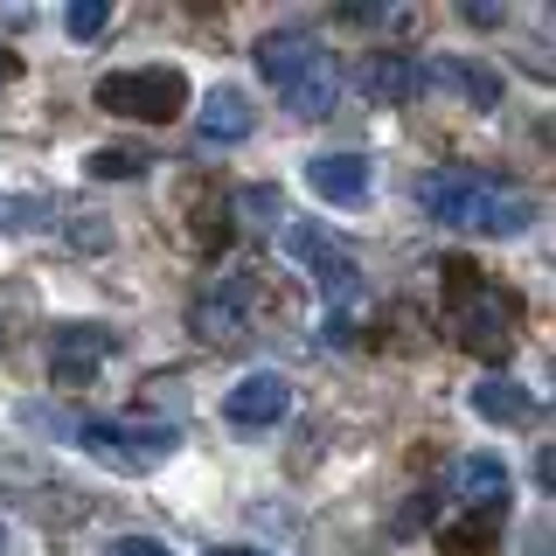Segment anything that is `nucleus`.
I'll list each match as a JSON object with an SVG mask.
<instances>
[{"label":"nucleus","instance_id":"nucleus-1","mask_svg":"<svg viewBox=\"0 0 556 556\" xmlns=\"http://www.w3.org/2000/svg\"><path fill=\"white\" fill-rule=\"evenodd\" d=\"M417 202H425L431 223L473 230V237H521L535 223V202L486 181V174H431V181H417Z\"/></svg>","mask_w":556,"mask_h":556},{"label":"nucleus","instance_id":"nucleus-2","mask_svg":"<svg viewBox=\"0 0 556 556\" xmlns=\"http://www.w3.org/2000/svg\"><path fill=\"white\" fill-rule=\"evenodd\" d=\"M98 112L139 118V126H167V118L188 112V77L174 63H147V70H112V77L91 84Z\"/></svg>","mask_w":556,"mask_h":556},{"label":"nucleus","instance_id":"nucleus-3","mask_svg":"<svg viewBox=\"0 0 556 556\" xmlns=\"http://www.w3.org/2000/svg\"><path fill=\"white\" fill-rule=\"evenodd\" d=\"M452 334H459V348H473V355L486 362H508L515 348V300H501L494 286H480L473 265H452Z\"/></svg>","mask_w":556,"mask_h":556},{"label":"nucleus","instance_id":"nucleus-4","mask_svg":"<svg viewBox=\"0 0 556 556\" xmlns=\"http://www.w3.org/2000/svg\"><path fill=\"white\" fill-rule=\"evenodd\" d=\"M77 445L91 452L98 466H112V473H153V466L174 459L181 431L147 425V417H91V425H77Z\"/></svg>","mask_w":556,"mask_h":556},{"label":"nucleus","instance_id":"nucleus-5","mask_svg":"<svg viewBox=\"0 0 556 556\" xmlns=\"http://www.w3.org/2000/svg\"><path fill=\"white\" fill-rule=\"evenodd\" d=\"M278 251L286 257H300V265H313V286L327 292V313L334 306H355L362 300V271H355V257L348 251H334L313 223H300V216H286L278 223Z\"/></svg>","mask_w":556,"mask_h":556},{"label":"nucleus","instance_id":"nucleus-6","mask_svg":"<svg viewBox=\"0 0 556 556\" xmlns=\"http://www.w3.org/2000/svg\"><path fill=\"white\" fill-rule=\"evenodd\" d=\"M112 355H118L112 327L70 320V327H56V341H49V376H56V390H84V382H91Z\"/></svg>","mask_w":556,"mask_h":556},{"label":"nucleus","instance_id":"nucleus-7","mask_svg":"<svg viewBox=\"0 0 556 556\" xmlns=\"http://www.w3.org/2000/svg\"><path fill=\"white\" fill-rule=\"evenodd\" d=\"M188 334H202L208 348H237L251 334V313H243V278L230 286H208L195 306H188Z\"/></svg>","mask_w":556,"mask_h":556},{"label":"nucleus","instance_id":"nucleus-8","mask_svg":"<svg viewBox=\"0 0 556 556\" xmlns=\"http://www.w3.org/2000/svg\"><path fill=\"white\" fill-rule=\"evenodd\" d=\"M286 410H292V382L278 376V369L243 376L237 390L223 396V417H230V425H243V431H265V425H278Z\"/></svg>","mask_w":556,"mask_h":556},{"label":"nucleus","instance_id":"nucleus-9","mask_svg":"<svg viewBox=\"0 0 556 556\" xmlns=\"http://www.w3.org/2000/svg\"><path fill=\"white\" fill-rule=\"evenodd\" d=\"M306 188L320 202H334V208H362L369 202V161H362V153H313Z\"/></svg>","mask_w":556,"mask_h":556},{"label":"nucleus","instance_id":"nucleus-10","mask_svg":"<svg viewBox=\"0 0 556 556\" xmlns=\"http://www.w3.org/2000/svg\"><path fill=\"white\" fill-rule=\"evenodd\" d=\"M195 132L208 139V147H237V139H251L257 132L251 98H243L237 84H216V91L202 98V112H195Z\"/></svg>","mask_w":556,"mask_h":556},{"label":"nucleus","instance_id":"nucleus-11","mask_svg":"<svg viewBox=\"0 0 556 556\" xmlns=\"http://www.w3.org/2000/svg\"><path fill=\"white\" fill-rule=\"evenodd\" d=\"M278 98H286L292 118H327V112L341 104V70H334V56L320 49V56H313L292 84H278Z\"/></svg>","mask_w":556,"mask_h":556},{"label":"nucleus","instance_id":"nucleus-12","mask_svg":"<svg viewBox=\"0 0 556 556\" xmlns=\"http://www.w3.org/2000/svg\"><path fill=\"white\" fill-rule=\"evenodd\" d=\"M313 56H320V35H306V28H271L265 42H257V77L278 91V84H292Z\"/></svg>","mask_w":556,"mask_h":556},{"label":"nucleus","instance_id":"nucleus-13","mask_svg":"<svg viewBox=\"0 0 556 556\" xmlns=\"http://www.w3.org/2000/svg\"><path fill=\"white\" fill-rule=\"evenodd\" d=\"M362 91L369 98H417L425 91V56H404V49H376V56H362Z\"/></svg>","mask_w":556,"mask_h":556},{"label":"nucleus","instance_id":"nucleus-14","mask_svg":"<svg viewBox=\"0 0 556 556\" xmlns=\"http://www.w3.org/2000/svg\"><path fill=\"white\" fill-rule=\"evenodd\" d=\"M439 84V91H459L473 112H486V104H501V77H486L480 63H466V56H439V63H425V91Z\"/></svg>","mask_w":556,"mask_h":556},{"label":"nucleus","instance_id":"nucleus-15","mask_svg":"<svg viewBox=\"0 0 556 556\" xmlns=\"http://www.w3.org/2000/svg\"><path fill=\"white\" fill-rule=\"evenodd\" d=\"M473 410L486 417V425H529V417H535V396L521 390L515 376H486L480 390H473Z\"/></svg>","mask_w":556,"mask_h":556},{"label":"nucleus","instance_id":"nucleus-16","mask_svg":"<svg viewBox=\"0 0 556 556\" xmlns=\"http://www.w3.org/2000/svg\"><path fill=\"white\" fill-rule=\"evenodd\" d=\"M459 494H466V508H508V466L501 459H486V452H473V459H459Z\"/></svg>","mask_w":556,"mask_h":556},{"label":"nucleus","instance_id":"nucleus-17","mask_svg":"<svg viewBox=\"0 0 556 556\" xmlns=\"http://www.w3.org/2000/svg\"><path fill=\"white\" fill-rule=\"evenodd\" d=\"M501 515H508V508H466L459 521H445V529H439V543L452 556H486V549H494V535H501Z\"/></svg>","mask_w":556,"mask_h":556},{"label":"nucleus","instance_id":"nucleus-18","mask_svg":"<svg viewBox=\"0 0 556 556\" xmlns=\"http://www.w3.org/2000/svg\"><path fill=\"white\" fill-rule=\"evenodd\" d=\"M147 167H161V161H153V153H139V147H98L91 161H84L91 181H132V174H147Z\"/></svg>","mask_w":556,"mask_h":556},{"label":"nucleus","instance_id":"nucleus-19","mask_svg":"<svg viewBox=\"0 0 556 556\" xmlns=\"http://www.w3.org/2000/svg\"><path fill=\"white\" fill-rule=\"evenodd\" d=\"M42 223H56L42 195H0V230H42Z\"/></svg>","mask_w":556,"mask_h":556},{"label":"nucleus","instance_id":"nucleus-20","mask_svg":"<svg viewBox=\"0 0 556 556\" xmlns=\"http://www.w3.org/2000/svg\"><path fill=\"white\" fill-rule=\"evenodd\" d=\"M104 22H112V0H70V8H63V28L77 35V42L104 35Z\"/></svg>","mask_w":556,"mask_h":556},{"label":"nucleus","instance_id":"nucleus-21","mask_svg":"<svg viewBox=\"0 0 556 556\" xmlns=\"http://www.w3.org/2000/svg\"><path fill=\"white\" fill-rule=\"evenodd\" d=\"M104 556H174V549L161 543V535H118V543L104 549Z\"/></svg>","mask_w":556,"mask_h":556},{"label":"nucleus","instance_id":"nucleus-22","mask_svg":"<svg viewBox=\"0 0 556 556\" xmlns=\"http://www.w3.org/2000/svg\"><path fill=\"white\" fill-rule=\"evenodd\" d=\"M0 84H14V56H8V49H0Z\"/></svg>","mask_w":556,"mask_h":556},{"label":"nucleus","instance_id":"nucleus-23","mask_svg":"<svg viewBox=\"0 0 556 556\" xmlns=\"http://www.w3.org/2000/svg\"><path fill=\"white\" fill-rule=\"evenodd\" d=\"M208 556H257V549H208Z\"/></svg>","mask_w":556,"mask_h":556},{"label":"nucleus","instance_id":"nucleus-24","mask_svg":"<svg viewBox=\"0 0 556 556\" xmlns=\"http://www.w3.org/2000/svg\"><path fill=\"white\" fill-rule=\"evenodd\" d=\"M0 549H8V521H0Z\"/></svg>","mask_w":556,"mask_h":556}]
</instances>
